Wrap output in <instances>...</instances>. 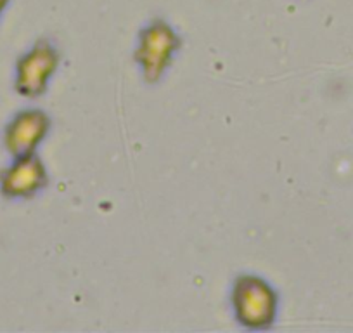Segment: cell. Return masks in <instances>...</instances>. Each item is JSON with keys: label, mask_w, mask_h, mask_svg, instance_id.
I'll return each instance as SVG.
<instances>
[{"label": "cell", "mask_w": 353, "mask_h": 333, "mask_svg": "<svg viewBox=\"0 0 353 333\" xmlns=\"http://www.w3.org/2000/svg\"><path fill=\"white\" fill-rule=\"evenodd\" d=\"M54 68V54L47 47H35L19 61L16 87L25 96H37L46 87L47 77Z\"/></svg>", "instance_id": "3957f363"}, {"label": "cell", "mask_w": 353, "mask_h": 333, "mask_svg": "<svg viewBox=\"0 0 353 333\" xmlns=\"http://www.w3.org/2000/svg\"><path fill=\"white\" fill-rule=\"evenodd\" d=\"M43 179L46 175L39 160L32 155L19 156L0 178V189L9 198H21L33 195L43 184Z\"/></svg>", "instance_id": "6da1fadb"}, {"label": "cell", "mask_w": 353, "mask_h": 333, "mask_svg": "<svg viewBox=\"0 0 353 333\" xmlns=\"http://www.w3.org/2000/svg\"><path fill=\"white\" fill-rule=\"evenodd\" d=\"M6 2H8V0H0V12H2V9H4Z\"/></svg>", "instance_id": "277c9868"}, {"label": "cell", "mask_w": 353, "mask_h": 333, "mask_svg": "<svg viewBox=\"0 0 353 333\" xmlns=\"http://www.w3.org/2000/svg\"><path fill=\"white\" fill-rule=\"evenodd\" d=\"M46 127L47 122L42 113L26 111L18 115L6 131V146L16 158L32 155L33 148L42 139Z\"/></svg>", "instance_id": "7a4b0ae2"}]
</instances>
